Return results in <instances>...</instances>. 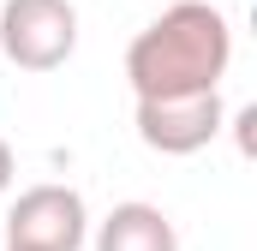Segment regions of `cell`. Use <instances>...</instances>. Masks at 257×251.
<instances>
[{
	"mask_svg": "<svg viewBox=\"0 0 257 251\" xmlns=\"http://www.w3.org/2000/svg\"><path fill=\"white\" fill-rule=\"evenodd\" d=\"M233 60V30L221 6L174 0L162 18H150L126 48L132 96H180V90H221Z\"/></svg>",
	"mask_w": 257,
	"mask_h": 251,
	"instance_id": "1",
	"label": "cell"
},
{
	"mask_svg": "<svg viewBox=\"0 0 257 251\" xmlns=\"http://www.w3.org/2000/svg\"><path fill=\"white\" fill-rule=\"evenodd\" d=\"M78 48L72 0H6L0 6V54L24 72H54Z\"/></svg>",
	"mask_w": 257,
	"mask_h": 251,
	"instance_id": "2",
	"label": "cell"
},
{
	"mask_svg": "<svg viewBox=\"0 0 257 251\" xmlns=\"http://www.w3.org/2000/svg\"><path fill=\"white\" fill-rule=\"evenodd\" d=\"M90 239V209L72 186H30L18 191L6 215V245L12 251H84Z\"/></svg>",
	"mask_w": 257,
	"mask_h": 251,
	"instance_id": "3",
	"label": "cell"
},
{
	"mask_svg": "<svg viewBox=\"0 0 257 251\" xmlns=\"http://www.w3.org/2000/svg\"><path fill=\"white\" fill-rule=\"evenodd\" d=\"M221 90H180V96H138V138L156 156H197L221 132Z\"/></svg>",
	"mask_w": 257,
	"mask_h": 251,
	"instance_id": "4",
	"label": "cell"
},
{
	"mask_svg": "<svg viewBox=\"0 0 257 251\" xmlns=\"http://www.w3.org/2000/svg\"><path fill=\"white\" fill-rule=\"evenodd\" d=\"M96 251H180V233L156 203H114L96 227Z\"/></svg>",
	"mask_w": 257,
	"mask_h": 251,
	"instance_id": "5",
	"label": "cell"
},
{
	"mask_svg": "<svg viewBox=\"0 0 257 251\" xmlns=\"http://www.w3.org/2000/svg\"><path fill=\"white\" fill-rule=\"evenodd\" d=\"M12 174H18V156H12V144L0 138V191L12 186Z\"/></svg>",
	"mask_w": 257,
	"mask_h": 251,
	"instance_id": "6",
	"label": "cell"
},
{
	"mask_svg": "<svg viewBox=\"0 0 257 251\" xmlns=\"http://www.w3.org/2000/svg\"><path fill=\"white\" fill-rule=\"evenodd\" d=\"M233 126H239V150L251 156V126H257V108H245V114H239V120H233Z\"/></svg>",
	"mask_w": 257,
	"mask_h": 251,
	"instance_id": "7",
	"label": "cell"
},
{
	"mask_svg": "<svg viewBox=\"0 0 257 251\" xmlns=\"http://www.w3.org/2000/svg\"><path fill=\"white\" fill-rule=\"evenodd\" d=\"M6 251H12V245H6Z\"/></svg>",
	"mask_w": 257,
	"mask_h": 251,
	"instance_id": "8",
	"label": "cell"
}]
</instances>
